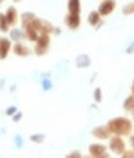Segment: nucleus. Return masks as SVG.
Instances as JSON below:
<instances>
[{
  "mask_svg": "<svg viewBox=\"0 0 134 158\" xmlns=\"http://www.w3.org/2000/svg\"><path fill=\"white\" fill-rule=\"evenodd\" d=\"M111 135H118V136H130L133 131V123L131 120L125 117H115L109 120L106 124Z\"/></svg>",
  "mask_w": 134,
  "mask_h": 158,
  "instance_id": "f257e3e1",
  "label": "nucleus"
},
{
  "mask_svg": "<svg viewBox=\"0 0 134 158\" xmlns=\"http://www.w3.org/2000/svg\"><path fill=\"white\" fill-rule=\"evenodd\" d=\"M34 43H35V46H34V52H35V55L37 56L46 55L47 50H49V48H50V34L41 33Z\"/></svg>",
  "mask_w": 134,
  "mask_h": 158,
  "instance_id": "f03ea898",
  "label": "nucleus"
},
{
  "mask_svg": "<svg viewBox=\"0 0 134 158\" xmlns=\"http://www.w3.org/2000/svg\"><path fill=\"white\" fill-rule=\"evenodd\" d=\"M109 149L115 155H122L124 151H125V142H124V139L121 138V136H118V135H112L109 138Z\"/></svg>",
  "mask_w": 134,
  "mask_h": 158,
  "instance_id": "7ed1b4c3",
  "label": "nucleus"
},
{
  "mask_svg": "<svg viewBox=\"0 0 134 158\" xmlns=\"http://www.w3.org/2000/svg\"><path fill=\"white\" fill-rule=\"evenodd\" d=\"M33 25L35 28H37V31L39 33H46V34H52V33H59V30L58 28H55L49 21H46V19H41V18H34L33 19Z\"/></svg>",
  "mask_w": 134,
  "mask_h": 158,
  "instance_id": "20e7f679",
  "label": "nucleus"
},
{
  "mask_svg": "<svg viewBox=\"0 0 134 158\" xmlns=\"http://www.w3.org/2000/svg\"><path fill=\"white\" fill-rule=\"evenodd\" d=\"M116 9V0H100V5L97 7V12L100 16H108Z\"/></svg>",
  "mask_w": 134,
  "mask_h": 158,
  "instance_id": "39448f33",
  "label": "nucleus"
},
{
  "mask_svg": "<svg viewBox=\"0 0 134 158\" xmlns=\"http://www.w3.org/2000/svg\"><path fill=\"white\" fill-rule=\"evenodd\" d=\"M91 135H93V138H96L97 140H106V139H109L112 136L106 126H99V127L93 129V130H91Z\"/></svg>",
  "mask_w": 134,
  "mask_h": 158,
  "instance_id": "423d86ee",
  "label": "nucleus"
},
{
  "mask_svg": "<svg viewBox=\"0 0 134 158\" xmlns=\"http://www.w3.org/2000/svg\"><path fill=\"white\" fill-rule=\"evenodd\" d=\"M106 146L105 145H102V143H93V145H90L88 146V154L91 155V157H96V158H99V157H106L108 154H106Z\"/></svg>",
  "mask_w": 134,
  "mask_h": 158,
  "instance_id": "0eeeda50",
  "label": "nucleus"
},
{
  "mask_svg": "<svg viewBox=\"0 0 134 158\" xmlns=\"http://www.w3.org/2000/svg\"><path fill=\"white\" fill-rule=\"evenodd\" d=\"M65 24L71 30H77L81 25V16L80 14H68L65 16Z\"/></svg>",
  "mask_w": 134,
  "mask_h": 158,
  "instance_id": "6e6552de",
  "label": "nucleus"
},
{
  "mask_svg": "<svg viewBox=\"0 0 134 158\" xmlns=\"http://www.w3.org/2000/svg\"><path fill=\"white\" fill-rule=\"evenodd\" d=\"M5 16H6V19H7V22H9L10 27L15 25V24L18 22V19H19V14H18V10H16V7L15 6L7 7L6 12H5Z\"/></svg>",
  "mask_w": 134,
  "mask_h": 158,
  "instance_id": "1a4fd4ad",
  "label": "nucleus"
},
{
  "mask_svg": "<svg viewBox=\"0 0 134 158\" xmlns=\"http://www.w3.org/2000/svg\"><path fill=\"white\" fill-rule=\"evenodd\" d=\"M14 52H15V55L22 56V58H25V56H30V55H31V49L28 48L27 44L21 43V41H16V44L14 46Z\"/></svg>",
  "mask_w": 134,
  "mask_h": 158,
  "instance_id": "9d476101",
  "label": "nucleus"
},
{
  "mask_svg": "<svg viewBox=\"0 0 134 158\" xmlns=\"http://www.w3.org/2000/svg\"><path fill=\"white\" fill-rule=\"evenodd\" d=\"M12 48V43L6 37H0V59H5Z\"/></svg>",
  "mask_w": 134,
  "mask_h": 158,
  "instance_id": "9b49d317",
  "label": "nucleus"
},
{
  "mask_svg": "<svg viewBox=\"0 0 134 158\" xmlns=\"http://www.w3.org/2000/svg\"><path fill=\"white\" fill-rule=\"evenodd\" d=\"M87 19H88V24H90L91 27H97V25H100L102 24V16H100V14H99L97 10L90 12Z\"/></svg>",
  "mask_w": 134,
  "mask_h": 158,
  "instance_id": "f8f14e48",
  "label": "nucleus"
},
{
  "mask_svg": "<svg viewBox=\"0 0 134 158\" xmlns=\"http://www.w3.org/2000/svg\"><path fill=\"white\" fill-rule=\"evenodd\" d=\"M68 12L81 14V0H68Z\"/></svg>",
  "mask_w": 134,
  "mask_h": 158,
  "instance_id": "ddd939ff",
  "label": "nucleus"
},
{
  "mask_svg": "<svg viewBox=\"0 0 134 158\" xmlns=\"http://www.w3.org/2000/svg\"><path fill=\"white\" fill-rule=\"evenodd\" d=\"M122 108H124L125 111H128V112H131V111L134 110V93H131V95H130V96L124 101Z\"/></svg>",
  "mask_w": 134,
  "mask_h": 158,
  "instance_id": "4468645a",
  "label": "nucleus"
},
{
  "mask_svg": "<svg viewBox=\"0 0 134 158\" xmlns=\"http://www.w3.org/2000/svg\"><path fill=\"white\" fill-rule=\"evenodd\" d=\"M34 18H35V15L33 12H24V14L21 15V24H22V27H25L27 24H30Z\"/></svg>",
  "mask_w": 134,
  "mask_h": 158,
  "instance_id": "2eb2a0df",
  "label": "nucleus"
},
{
  "mask_svg": "<svg viewBox=\"0 0 134 158\" xmlns=\"http://www.w3.org/2000/svg\"><path fill=\"white\" fill-rule=\"evenodd\" d=\"M9 27H10V25H9L5 14L0 12V31H2V33H7V31H9Z\"/></svg>",
  "mask_w": 134,
  "mask_h": 158,
  "instance_id": "dca6fc26",
  "label": "nucleus"
},
{
  "mask_svg": "<svg viewBox=\"0 0 134 158\" xmlns=\"http://www.w3.org/2000/svg\"><path fill=\"white\" fill-rule=\"evenodd\" d=\"M25 37V33H21V30H12L10 31V39L15 41H21V39Z\"/></svg>",
  "mask_w": 134,
  "mask_h": 158,
  "instance_id": "f3484780",
  "label": "nucleus"
},
{
  "mask_svg": "<svg viewBox=\"0 0 134 158\" xmlns=\"http://www.w3.org/2000/svg\"><path fill=\"white\" fill-rule=\"evenodd\" d=\"M77 64H78V67H81V68H86V67H88V64H90V59H88L87 55H80V58L77 59Z\"/></svg>",
  "mask_w": 134,
  "mask_h": 158,
  "instance_id": "a211bd4d",
  "label": "nucleus"
},
{
  "mask_svg": "<svg viewBox=\"0 0 134 158\" xmlns=\"http://www.w3.org/2000/svg\"><path fill=\"white\" fill-rule=\"evenodd\" d=\"M122 14L124 15H133L134 14V2L133 3H128L122 7Z\"/></svg>",
  "mask_w": 134,
  "mask_h": 158,
  "instance_id": "6ab92c4d",
  "label": "nucleus"
},
{
  "mask_svg": "<svg viewBox=\"0 0 134 158\" xmlns=\"http://www.w3.org/2000/svg\"><path fill=\"white\" fill-rule=\"evenodd\" d=\"M43 140H44V135H33V136H31V142L41 143Z\"/></svg>",
  "mask_w": 134,
  "mask_h": 158,
  "instance_id": "aec40b11",
  "label": "nucleus"
},
{
  "mask_svg": "<svg viewBox=\"0 0 134 158\" xmlns=\"http://www.w3.org/2000/svg\"><path fill=\"white\" fill-rule=\"evenodd\" d=\"M94 101H96V102H102V90L100 89L94 90Z\"/></svg>",
  "mask_w": 134,
  "mask_h": 158,
  "instance_id": "412c9836",
  "label": "nucleus"
},
{
  "mask_svg": "<svg viewBox=\"0 0 134 158\" xmlns=\"http://www.w3.org/2000/svg\"><path fill=\"white\" fill-rule=\"evenodd\" d=\"M121 157H134V149H131V151H127V149H125V151H124V154H122V155H121Z\"/></svg>",
  "mask_w": 134,
  "mask_h": 158,
  "instance_id": "4be33fe9",
  "label": "nucleus"
},
{
  "mask_svg": "<svg viewBox=\"0 0 134 158\" xmlns=\"http://www.w3.org/2000/svg\"><path fill=\"white\" fill-rule=\"evenodd\" d=\"M16 111V108L15 106H10V108H7V111H6V114L7 115H14V112Z\"/></svg>",
  "mask_w": 134,
  "mask_h": 158,
  "instance_id": "5701e85b",
  "label": "nucleus"
},
{
  "mask_svg": "<svg viewBox=\"0 0 134 158\" xmlns=\"http://www.w3.org/2000/svg\"><path fill=\"white\" fill-rule=\"evenodd\" d=\"M68 157H81V152H71L68 154Z\"/></svg>",
  "mask_w": 134,
  "mask_h": 158,
  "instance_id": "b1692460",
  "label": "nucleus"
},
{
  "mask_svg": "<svg viewBox=\"0 0 134 158\" xmlns=\"http://www.w3.org/2000/svg\"><path fill=\"white\" fill-rule=\"evenodd\" d=\"M21 118H22V114H21V112H18V115H15V117H14V121H19Z\"/></svg>",
  "mask_w": 134,
  "mask_h": 158,
  "instance_id": "393cba45",
  "label": "nucleus"
},
{
  "mask_svg": "<svg viewBox=\"0 0 134 158\" xmlns=\"http://www.w3.org/2000/svg\"><path fill=\"white\" fill-rule=\"evenodd\" d=\"M130 142H131V145H133V149H134V135L131 136V139H130Z\"/></svg>",
  "mask_w": 134,
  "mask_h": 158,
  "instance_id": "a878e982",
  "label": "nucleus"
},
{
  "mask_svg": "<svg viewBox=\"0 0 134 158\" xmlns=\"http://www.w3.org/2000/svg\"><path fill=\"white\" fill-rule=\"evenodd\" d=\"M131 90H133V93H134V81H133V89H131Z\"/></svg>",
  "mask_w": 134,
  "mask_h": 158,
  "instance_id": "bb28decb",
  "label": "nucleus"
},
{
  "mask_svg": "<svg viewBox=\"0 0 134 158\" xmlns=\"http://www.w3.org/2000/svg\"><path fill=\"white\" fill-rule=\"evenodd\" d=\"M14 2H15V3H18V2H21V0H14Z\"/></svg>",
  "mask_w": 134,
  "mask_h": 158,
  "instance_id": "cd10ccee",
  "label": "nucleus"
},
{
  "mask_svg": "<svg viewBox=\"0 0 134 158\" xmlns=\"http://www.w3.org/2000/svg\"><path fill=\"white\" fill-rule=\"evenodd\" d=\"M131 112H133V118H134V110H133V111H131Z\"/></svg>",
  "mask_w": 134,
  "mask_h": 158,
  "instance_id": "c85d7f7f",
  "label": "nucleus"
},
{
  "mask_svg": "<svg viewBox=\"0 0 134 158\" xmlns=\"http://www.w3.org/2000/svg\"><path fill=\"white\" fill-rule=\"evenodd\" d=\"M3 2H5V0H0V3H3Z\"/></svg>",
  "mask_w": 134,
  "mask_h": 158,
  "instance_id": "c756f323",
  "label": "nucleus"
}]
</instances>
